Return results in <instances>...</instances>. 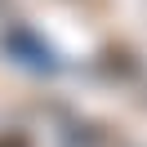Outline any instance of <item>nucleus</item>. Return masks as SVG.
<instances>
[{"mask_svg": "<svg viewBox=\"0 0 147 147\" xmlns=\"http://www.w3.org/2000/svg\"><path fill=\"white\" fill-rule=\"evenodd\" d=\"M0 147H27V138L22 134H0Z\"/></svg>", "mask_w": 147, "mask_h": 147, "instance_id": "1", "label": "nucleus"}]
</instances>
